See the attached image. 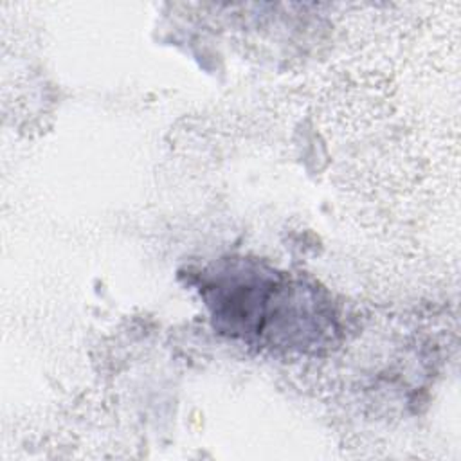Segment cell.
<instances>
[{"mask_svg":"<svg viewBox=\"0 0 461 461\" xmlns=\"http://www.w3.org/2000/svg\"><path fill=\"white\" fill-rule=\"evenodd\" d=\"M203 295L216 326L230 335L285 337L286 346L299 339L306 346L312 331L319 337L326 331L328 317L319 312L312 292L259 265L236 263L207 274Z\"/></svg>","mask_w":461,"mask_h":461,"instance_id":"cell-1","label":"cell"}]
</instances>
